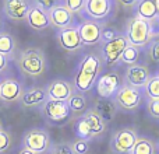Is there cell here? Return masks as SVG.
<instances>
[{
    "label": "cell",
    "instance_id": "obj_1",
    "mask_svg": "<svg viewBox=\"0 0 159 154\" xmlns=\"http://www.w3.org/2000/svg\"><path fill=\"white\" fill-rule=\"evenodd\" d=\"M102 69V60L95 53H87L81 59L78 65L77 73L73 79V85L75 91L85 94L93 87L96 80L99 79V73Z\"/></svg>",
    "mask_w": 159,
    "mask_h": 154
},
{
    "label": "cell",
    "instance_id": "obj_2",
    "mask_svg": "<svg viewBox=\"0 0 159 154\" xmlns=\"http://www.w3.org/2000/svg\"><path fill=\"white\" fill-rule=\"evenodd\" d=\"M105 130H106V122L99 115H96L92 108H89L84 115L78 116L74 126L77 139H81L85 142L93 140V139L102 136Z\"/></svg>",
    "mask_w": 159,
    "mask_h": 154
},
{
    "label": "cell",
    "instance_id": "obj_3",
    "mask_svg": "<svg viewBox=\"0 0 159 154\" xmlns=\"http://www.w3.org/2000/svg\"><path fill=\"white\" fill-rule=\"evenodd\" d=\"M17 65H18V69L22 75L35 79V77H39L45 73L48 62L42 49L28 48L20 53L18 59H17Z\"/></svg>",
    "mask_w": 159,
    "mask_h": 154
},
{
    "label": "cell",
    "instance_id": "obj_4",
    "mask_svg": "<svg viewBox=\"0 0 159 154\" xmlns=\"http://www.w3.org/2000/svg\"><path fill=\"white\" fill-rule=\"evenodd\" d=\"M124 35L129 41V45L134 48H144L149 45V42L154 39L155 34L154 28H152V22L134 16L127 21Z\"/></svg>",
    "mask_w": 159,
    "mask_h": 154
},
{
    "label": "cell",
    "instance_id": "obj_5",
    "mask_svg": "<svg viewBox=\"0 0 159 154\" xmlns=\"http://www.w3.org/2000/svg\"><path fill=\"white\" fill-rule=\"evenodd\" d=\"M22 147L34 154H45L52 147V140L48 130L34 128L25 132L24 139H22Z\"/></svg>",
    "mask_w": 159,
    "mask_h": 154
},
{
    "label": "cell",
    "instance_id": "obj_6",
    "mask_svg": "<svg viewBox=\"0 0 159 154\" xmlns=\"http://www.w3.org/2000/svg\"><path fill=\"white\" fill-rule=\"evenodd\" d=\"M112 99L116 104L117 109H123L126 112H133L141 105V102L144 99V94L138 88L123 84Z\"/></svg>",
    "mask_w": 159,
    "mask_h": 154
},
{
    "label": "cell",
    "instance_id": "obj_7",
    "mask_svg": "<svg viewBox=\"0 0 159 154\" xmlns=\"http://www.w3.org/2000/svg\"><path fill=\"white\" fill-rule=\"evenodd\" d=\"M138 135L131 128H121L110 137V150L113 154H131Z\"/></svg>",
    "mask_w": 159,
    "mask_h": 154
},
{
    "label": "cell",
    "instance_id": "obj_8",
    "mask_svg": "<svg viewBox=\"0 0 159 154\" xmlns=\"http://www.w3.org/2000/svg\"><path fill=\"white\" fill-rule=\"evenodd\" d=\"M45 119L50 125H63L71 118V112L69 109V105L64 101H56V99L48 98L46 102L41 108Z\"/></svg>",
    "mask_w": 159,
    "mask_h": 154
},
{
    "label": "cell",
    "instance_id": "obj_9",
    "mask_svg": "<svg viewBox=\"0 0 159 154\" xmlns=\"http://www.w3.org/2000/svg\"><path fill=\"white\" fill-rule=\"evenodd\" d=\"M129 46V41H127L124 34H116L113 39L107 42H103L102 45V59L107 66H115L116 63L120 62L121 53L124 49Z\"/></svg>",
    "mask_w": 159,
    "mask_h": 154
},
{
    "label": "cell",
    "instance_id": "obj_10",
    "mask_svg": "<svg viewBox=\"0 0 159 154\" xmlns=\"http://www.w3.org/2000/svg\"><path fill=\"white\" fill-rule=\"evenodd\" d=\"M77 28L84 46H95V45H99L102 42L103 27H102L101 22L87 18L82 20L77 25Z\"/></svg>",
    "mask_w": 159,
    "mask_h": 154
},
{
    "label": "cell",
    "instance_id": "obj_11",
    "mask_svg": "<svg viewBox=\"0 0 159 154\" xmlns=\"http://www.w3.org/2000/svg\"><path fill=\"white\" fill-rule=\"evenodd\" d=\"M121 85H123L119 73L116 72L105 73L103 76H101L96 80V91L101 98L112 99L116 95V93L120 90Z\"/></svg>",
    "mask_w": 159,
    "mask_h": 154
},
{
    "label": "cell",
    "instance_id": "obj_12",
    "mask_svg": "<svg viewBox=\"0 0 159 154\" xmlns=\"http://www.w3.org/2000/svg\"><path fill=\"white\" fill-rule=\"evenodd\" d=\"M48 16H49L50 25L55 27L57 31L73 27L74 14H73L71 11L63 4V2L56 3V4L48 11Z\"/></svg>",
    "mask_w": 159,
    "mask_h": 154
},
{
    "label": "cell",
    "instance_id": "obj_13",
    "mask_svg": "<svg viewBox=\"0 0 159 154\" xmlns=\"http://www.w3.org/2000/svg\"><path fill=\"white\" fill-rule=\"evenodd\" d=\"M56 39H57L59 46H60L61 49H64L66 52H70V53L77 52V51H80L82 46H84L81 42V38H80L77 25H73V27L66 28V30L57 31Z\"/></svg>",
    "mask_w": 159,
    "mask_h": 154
},
{
    "label": "cell",
    "instance_id": "obj_14",
    "mask_svg": "<svg viewBox=\"0 0 159 154\" xmlns=\"http://www.w3.org/2000/svg\"><path fill=\"white\" fill-rule=\"evenodd\" d=\"M149 77V70L144 65H131L126 69L124 73V84L130 85V87L138 88V90H144L148 83Z\"/></svg>",
    "mask_w": 159,
    "mask_h": 154
},
{
    "label": "cell",
    "instance_id": "obj_15",
    "mask_svg": "<svg viewBox=\"0 0 159 154\" xmlns=\"http://www.w3.org/2000/svg\"><path fill=\"white\" fill-rule=\"evenodd\" d=\"M46 93L48 98L67 102L70 99V97L75 93V88L73 85V83L67 81V80L56 79L49 83V85L46 87Z\"/></svg>",
    "mask_w": 159,
    "mask_h": 154
},
{
    "label": "cell",
    "instance_id": "obj_16",
    "mask_svg": "<svg viewBox=\"0 0 159 154\" xmlns=\"http://www.w3.org/2000/svg\"><path fill=\"white\" fill-rule=\"evenodd\" d=\"M113 8V3L110 0H85L84 14L89 20L99 21L106 18Z\"/></svg>",
    "mask_w": 159,
    "mask_h": 154
},
{
    "label": "cell",
    "instance_id": "obj_17",
    "mask_svg": "<svg viewBox=\"0 0 159 154\" xmlns=\"http://www.w3.org/2000/svg\"><path fill=\"white\" fill-rule=\"evenodd\" d=\"M24 95V88L21 83L16 79H4L0 81V99L4 102L21 101Z\"/></svg>",
    "mask_w": 159,
    "mask_h": 154
},
{
    "label": "cell",
    "instance_id": "obj_18",
    "mask_svg": "<svg viewBox=\"0 0 159 154\" xmlns=\"http://www.w3.org/2000/svg\"><path fill=\"white\" fill-rule=\"evenodd\" d=\"M31 4L25 0H6L3 3V11L6 17L13 21H27V16Z\"/></svg>",
    "mask_w": 159,
    "mask_h": 154
},
{
    "label": "cell",
    "instance_id": "obj_19",
    "mask_svg": "<svg viewBox=\"0 0 159 154\" xmlns=\"http://www.w3.org/2000/svg\"><path fill=\"white\" fill-rule=\"evenodd\" d=\"M27 22L35 31H42V30H46L48 27H50L48 11L42 10V8H39L35 4H31L28 16H27Z\"/></svg>",
    "mask_w": 159,
    "mask_h": 154
},
{
    "label": "cell",
    "instance_id": "obj_20",
    "mask_svg": "<svg viewBox=\"0 0 159 154\" xmlns=\"http://www.w3.org/2000/svg\"><path fill=\"white\" fill-rule=\"evenodd\" d=\"M134 11L137 17L149 22H154L159 17L157 2H154V0H138V2H135Z\"/></svg>",
    "mask_w": 159,
    "mask_h": 154
},
{
    "label": "cell",
    "instance_id": "obj_21",
    "mask_svg": "<svg viewBox=\"0 0 159 154\" xmlns=\"http://www.w3.org/2000/svg\"><path fill=\"white\" fill-rule=\"evenodd\" d=\"M93 112L99 115L106 123L112 122L115 119L116 113H117V107L113 102V99H106V98H99L93 105Z\"/></svg>",
    "mask_w": 159,
    "mask_h": 154
},
{
    "label": "cell",
    "instance_id": "obj_22",
    "mask_svg": "<svg viewBox=\"0 0 159 154\" xmlns=\"http://www.w3.org/2000/svg\"><path fill=\"white\" fill-rule=\"evenodd\" d=\"M48 99V93L46 88H31V90L25 91L24 95L21 98V102L25 108H34V107H39L43 105Z\"/></svg>",
    "mask_w": 159,
    "mask_h": 154
},
{
    "label": "cell",
    "instance_id": "obj_23",
    "mask_svg": "<svg viewBox=\"0 0 159 154\" xmlns=\"http://www.w3.org/2000/svg\"><path fill=\"white\" fill-rule=\"evenodd\" d=\"M67 105H69V109L71 112V115H84L85 112L88 111V101H87V97L85 94H81V93H77L75 91L70 99L67 101Z\"/></svg>",
    "mask_w": 159,
    "mask_h": 154
},
{
    "label": "cell",
    "instance_id": "obj_24",
    "mask_svg": "<svg viewBox=\"0 0 159 154\" xmlns=\"http://www.w3.org/2000/svg\"><path fill=\"white\" fill-rule=\"evenodd\" d=\"M131 154H157V144L149 137H138Z\"/></svg>",
    "mask_w": 159,
    "mask_h": 154
},
{
    "label": "cell",
    "instance_id": "obj_25",
    "mask_svg": "<svg viewBox=\"0 0 159 154\" xmlns=\"http://www.w3.org/2000/svg\"><path fill=\"white\" fill-rule=\"evenodd\" d=\"M16 51V39L13 35L4 31H0V53L7 56H11Z\"/></svg>",
    "mask_w": 159,
    "mask_h": 154
},
{
    "label": "cell",
    "instance_id": "obj_26",
    "mask_svg": "<svg viewBox=\"0 0 159 154\" xmlns=\"http://www.w3.org/2000/svg\"><path fill=\"white\" fill-rule=\"evenodd\" d=\"M145 95L148 97V99H159V76H151L147 83L145 88Z\"/></svg>",
    "mask_w": 159,
    "mask_h": 154
},
{
    "label": "cell",
    "instance_id": "obj_27",
    "mask_svg": "<svg viewBox=\"0 0 159 154\" xmlns=\"http://www.w3.org/2000/svg\"><path fill=\"white\" fill-rule=\"evenodd\" d=\"M138 58H140V51H138V48H134V46H131V45H129V46L124 49V52L121 53L120 62L131 66V65H135Z\"/></svg>",
    "mask_w": 159,
    "mask_h": 154
},
{
    "label": "cell",
    "instance_id": "obj_28",
    "mask_svg": "<svg viewBox=\"0 0 159 154\" xmlns=\"http://www.w3.org/2000/svg\"><path fill=\"white\" fill-rule=\"evenodd\" d=\"M48 154H75L70 142H60L50 147Z\"/></svg>",
    "mask_w": 159,
    "mask_h": 154
},
{
    "label": "cell",
    "instance_id": "obj_29",
    "mask_svg": "<svg viewBox=\"0 0 159 154\" xmlns=\"http://www.w3.org/2000/svg\"><path fill=\"white\" fill-rule=\"evenodd\" d=\"M11 146V136L7 130L0 128V154L6 153Z\"/></svg>",
    "mask_w": 159,
    "mask_h": 154
},
{
    "label": "cell",
    "instance_id": "obj_30",
    "mask_svg": "<svg viewBox=\"0 0 159 154\" xmlns=\"http://www.w3.org/2000/svg\"><path fill=\"white\" fill-rule=\"evenodd\" d=\"M63 4L74 14V13H80V11L84 10L85 0H64Z\"/></svg>",
    "mask_w": 159,
    "mask_h": 154
},
{
    "label": "cell",
    "instance_id": "obj_31",
    "mask_svg": "<svg viewBox=\"0 0 159 154\" xmlns=\"http://www.w3.org/2000/svg\"><path fill=\"white\" fill-rule=\"evenodd\" d=\"M73 150H74L75 154H88L89 153V142L81 140V139H77L71 143Z\"/></svg>",
    "mask_w": 159,
    "mask_h": 154
},
{
    "label": "cell",
    "instance_id": "obj_32",
    "mask_svg": "<svg viewBox=\"0 0 159 154\" xmlns=\"http://www.w3.org/2000/svg\"><path fill=\"white\" fill-rule=\"evenodd\" d=\"M148 53H149V58H151L152 60L159 63V38H154L151 42H149Z\"/></svg>",
    "mask_w": 159,
    "mask_h": 154
},
{
    "label": "cell",
    "instance_id": "obj_33",
    "mask_svg": "<svg viewBox=\"0 0 159 154\" xmlns=\"http://www.w3.org/2000/svg\"><path fill=\"white\" fill-rule=\"evenodd\" d=\"M147 111L149 116H152L154 119H159V99H148Z\"/></svg>",
    "mask_w": 159,
    "mask_h": 154
},
{
    "label": "cell",
    "instance_id": "obj_34",
    "mask_svg": "<svg viewBox=\"0 0 159 154\" xmlns=\"http://www.w3.org/2000/svg\"><path fill=\"white\" fill-rule=\"evenodd\" d=\"M7 65H8L7 58H6L4 55H2V53H0V73H2L3 70H6V67H7Z\"/></svg>",
    "mask_w": 159,
    "mask_h": 154
},
{
    "label": "cell",
    "instance_id": "obj_35",
    "mask_svg": "<svg viewBox=\"0 0 159 154\" xmlns=\"http://www.w3.org/2000/svg\"><path fill=\"white\" fill-rule=\"evenodd\" d=\"M17 154H34L32 152H30V150H27V149H24V147H22V149H20V152L17 153Z\"/></svg>",
    "mask_w": 159,
    "mask_h": 154
},
{
    "label": "cell",
    "instance_id": "obj_36",
    "mask_svg": "<svg viewBox=\"0 0 159 154\" xmlns=\"http://www.w3.org/2000/svg\"><path fill=\"white\" fill-rule=\"evenodd\" d=\"M157 8H158V13H159V0H157Z\"/></svg>",
    "mask_w": 159,
    "mask_h": 154
},
{
    "label": "cell",
    "instance_id": "obj_37",
    "mask_svg": "<svg viewBox=\"0 0 159 154\" xmlns=\"http://www.w3.org/2000/svg\"><path fill=\"white\" fill-rule=\"evenodd\" d=\"M158 76H159V73H158Z\"/></svg>",
    "mask_w": 159,
    "mask_h": 154
}]
</instances>
